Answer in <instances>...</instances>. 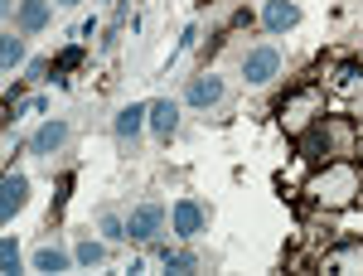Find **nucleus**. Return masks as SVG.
Returning a JSON list of instances; mask_svg holds the SVG:
<instances>
[{
    "mask_svg": "<svg viewBox=\"0 0 363 276\" xmlns=\"http://www.w3.org/2000/svg\"><path fill=\"white\" fill-rule=\"evenodd\" d=\"M310 204H320V209H344V204H354L359 199V170L354 160H330V165H320V175L306 184Z\"/></svg>",
    "mask_w": 363,
    "mask_h": 276,
    "instance_id": "nucleus-1",
    "label": "nucleus"
},
{
    "mask_svg": "<svg viewBox=\"0 0 363 276\" xmlns=\"http://www.w3.org/2000/svg\"><path fill=\"white\" fill-rule=\"evenodd\" d=\"M315 121H325V87L306 83V87H296V92H286V102H281V126H286V136H301Z\"/></svg>",
    "mask_w": 363,
    "mask_h": 276,
    "instance_id": "nucleus-2",
    "label": "nucleus"
},
{
    "mask_svg": "<svg viewBox=\"0 0 363 276\" xmlns=\"http://www.w3.org/2000/svg\"><path fill=\"white\" fill-rule=\"evenodd\" d=\"M320 131H325L330 160H354V155H359V126H354L349 116H325Z\"/></svg>",
    "mask_w": 363,
    "mask_h": 276,
    "instance_id": "nucleus-3",
    "label": "nucleus"
},
{
    "mask_svg": "<svg viewBox=\"0 0 363 276\" xmlns=\"http://www.w3.org/2000/svg\"><path fill=\"white\" fill-rule=\"evenodd\" d=\"M160 223H165V209H160V204H140L136 214L126 219V238H136V243H150V238L160 233Z\"/></svg>",
    "mask_w": 363,
    "mask_h": 276,
    "instance_id": "nucleus-4",
    "label": "nucleus"
},
{
    "mask_svg": "<svg viewBox=\"0 0 363 276\" xmlns=\"http://www.w3.org/2000/svg\"><path fill=\"white\" fill-rule=\"evenodd\" d=\"M277 68H281V54H277V49H267V44L252 49V54L242 58V78H247V83H272Z\"/></svg>",
    "mask_w": 363,
    "mask_h": 276,
    "instance_id": "nucleus-5",
    "label": "nucleus"
},
{
    "mask_svg": "<svg viewBox=\"0 0 363 276\" xmlns=\"http://www.w3.org/2000/svg\"><path fill=\"white\" fill-rule=\"evenodd\" d=\"M223 97H228V83L218 78V73L194 78V83H189V92H184V102H189V107H213V102H223Z\"/></svg>",
    "mask_w": 363,
    "mask_h": 276,
    "instance_id": "nucleus-6",
    "label": "nucleus"
},
{
    "mask_svg": "<svg viewBox=\"0 0 363 276\" xmlns=\"http://www.w3.org/2000/svg\"><path fill=\"white\" fill-rule=\"evenodd\" d=\"M25 199H29V180L25 175H5V180H0V219L10 223L15 209H25Z\"/></svg>",
    "mask_w": 363,
    "mask_h": 276,
    "instance_id": "nucleus-7",
    "label": "nucleus"
},
{
    "mask_svg": "<svg viewBox=\"0 0 363 276\" xmlns=\"http://www.w3.org/2000/svg\"><path fill=\"white\" fill-rule=\"evenodd\" d=\"M169 223H174L179 238H199V233H203V209H199L194 199H179V204L169 209Z\"/></svg>",
    "mask_w": 363,
    "mask_h": 276,
    "instance_id": "nucleus-8",
    "label": "nucleus"
},
{
    "mask_svg": "<svg viewBox=\"0 0 363 276\" xmlns=\"http://www.w3.org/2000/svg\"><path fill=\"white\" fill-rule=\"evenodd\" d=\"M63 145H68V121H44V126L34 131V140H29L34 155H54Z\"/></svg>",
    "mask_w": 363,
    "mask_h": 276,
    "instance_id": "nucleus-9",
    "label": "nucleus"
},
{
    "mask_svg": "<svg viewBox=\"0 0 363 276\" xmlns=\"http://www.w3.org/2000/svg\"><path fill=\"white\" fill-rule=\"evenodd\" d=\"M325 272H363V243H339L325 257Z\"/></svg>",
    "mask_w": 363,
    "mask_h": 276,
    "instance_id": "nucleus-10",
    "label": "nucleus"
},
{
    "mask_svg": "<svg viewBox=\"0 0 363 276\" xmlns=\"http://www.w3.org/2000/svg\"><path fill=\"white\" fill-rule=\"evenodd\" d=\"M145 116H150V107H121L116 111V121H112V131H116V140H136V131L145 126Z\"/></svg>",
    "mask_w": 363,
    "mask_h": 276,
    "instance_id": "nucleus-11",
    "label": "nucleus"
},
{
    "mask_svg": "<svg viewBox=\"0 0 363 276\" xmlns=\"http://www.w3.org/2000/svg\"><path fill=\"white\" fill-rule=\"evenodd\" d=\"M301 25V10L291 5V0H267V29L281 34V29H296Z\"/></svg>",
    "mask_w": 363,
    "mask_h": 276,
    "instance_id": "nucleus-12",
    "label": "nucleus"
},
{
    "mask_svg": "<svg viewBox=\"0 0 363 276\" xmlns=\"http://www.w3.org/2000/svg\"><path fill=\"white\" fill-rule=\"evenodd\" d=\"M150 126H155L160 136H169V131L179 126V107H174L169 97H160V102H150Z\"/></svg>",
    "mask_w": 363,
    "mask_h": 276,
    "instance_id": "nucleus-13",
    "label": "nucleus"
},
{
    "mask_svg": "<svg viewBox=\"0 0 363 276\" xmlns=\"http://www.w3.org/2000/svg\"><path fill=\"white\" fill-rule=\"evenodd\" d=\"M44 25H49V0H25L20 5V29L34 34V29H44Z\"/></svg>",
    "mask_w": 363,
    "mask_h": 276,
    "instance_id": "nucleus-14",
    "label": "nucleus"
},
{
    "mask_svg": "<svg viewBox=\"0 0 363 276\" xmlns=\"http://www.w3.org/2000/svg\"><path fill=\"white\" fill-rule=\"evenodd\" d=\"M359 83H363V63H339L335 68V87L339 92H354Z\"/></svg>",
    "mask_w": 363,
    "mask_h": 276,
    "instance_id": "nucleus-15",
    "label": "nucleus"
},
{
    "mask_svg": "<svg viewBox=\"0 0 363 276\" xmlns=\"http://www.w3.org/2000/svg\"><path fill=\"white\" fill-rule=\"evenodd\" d=\"M34 267H39V272H68V257L58 248H39L34 252Z\"/></svg>",
    "mask_w": 363,
    "mask_h": 276,
    "instance_id": "nucleus-16",
    "label": "nucleus"
},
{
    "mask_svg": "<svg viewBox=\"0 0 363 276\" xmlns=\"http://www.w3.org/2000/svg\"><path fill=\"white\" fill-rule=\"evenodd\" d=\"M160 262H165V267H169V272H194V267H199V257H194V252H160Z\"/></svg>",
    "mask_w": 363,
    "mask_h": 276,
    "instance_id": "nucleus-17",
    "label": "nucleus"
},
{
    "mask_svg": "<svg viewBox=\"0 0 363 276\" xmlns=\"http://www.w3.org/2000/svg\"><path fill=\"white\" fill-rule=\"evenodd\" d=\"M0 63H5V68H15V63H25V39H15V34H5V49H0Z\"/></svg>",
    "mask_w": 363,
    "mask_h": 276,
    "instance_id": "nucleus-18",
    "label": "nucleus"
},
{
    "mask_svg": "<svg viewBox=\"0 0 363 276\" xmlns=\"http://www.w3.org/2000/svg\"><path fill=\"white\" fill-rule=\"evenodd\" d=\"M0 267H5V276L20 272V248H15V238H5V243H0Z\"/></svg>",
    "mask_w": 363,
    "mask_h": 276,
    "instance_id": "nucleus-19",
    "label": "nucleus"
},
{
    "mask_svg": "<svg viewBox=\"0 0 363 276\" xmlns=\"http://www.w3.org/2000/svg\"><path fill=\"white\" fill-rule=\"evenodd\" d=\"M102 257H107V248H102V243H92V238H87V243H78V262H83V267H97Z\"/></svg>",
    "mask_w": 363,
    "mask_h": 276,
    "instance_id": "nucleus-20",
    "label": "nucleus"
},
{
    "mask_svg": "<svg viewBox=\"0 0 363 276\" xmlns=\"http://www.w3.org/2000/svg\"><path fill=\"white\" fill-rule=\"evenodd\" d=\"M102 233H107V238L116 243V238H126V223L116 219V214H102Z\"/></svg>",
    "mask_w": 363,
    "mask_h": 276,
    "instance_id": "nucleus-21",
    "label": "nucleus"
},
{
    "mask_svg": "<svg viewBox=\"0 0 363 276\" xmlns=\"http://www.w3.org/2000/svg\"><path fill=\"white\" fill-rule=\"evenodd\" d=\"M29 78H34V83H44V78H49V63H44V58H34V63H29Z\"/></svg>",
    "mask_w": 363,
    "mask_h": 276,
    "instance_id": "nucleus-22",
    "label": "nucleus"
},
{
    "mask_svg": "<svg viewBox=\"0 0 363 276\" xmlns=\"http://www.w3.org/2000/svg\"><path fill=\"white\" fill-rule=\"evenodd\" d=\"M54 5H78V0H54Z\"/></svg>",
    "mask_w": 363,
    "mask_h": 276,
    "instance_id": "nucleus-23",
    "label": "nucleus"
},
{
    "mask_svg": "<svg viewBox=\"0 0 363 276\" xmlns=\"http://www.w3.org/2000/svg\"><path fill=\"white\" fill-rule=\"evenodd\" d=\"M359 199H363V175H359Z\"/></svg>",
    "mask_w": 363,
    "mask_h": 276,
    "instance_id": "nucleus-24",
    "label": "nucleus"
}]
</instances>
